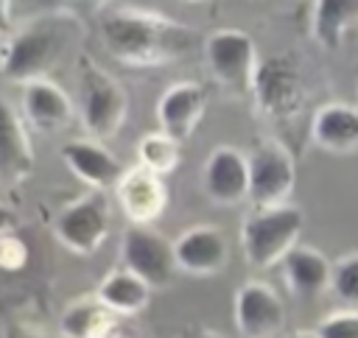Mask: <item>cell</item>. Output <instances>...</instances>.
<instances>
[{"label": "cell", "instance_id": "obj_1", "mask_svg": "<svg viewBox=\"0 0 358 338\" xmlns=\"http://www.w3.org/2000/svg\"><path fill=\"white\" fill-rule=\"evenodd\" d=\"M101 42L126 67H162L187 56L199 36L190 25L168 14L123 6L101 17Z\"/></svg>", "mask_w": 358, "mask_h": 338}, {"label": "cell", "instance_id": "obj_2", "mask_svg": "<svg viewBox=\"0 0 358 338\" xmlns=\"http://www.w3.org/2000/svg\"><path fill=\"white\" fill-rule=\"evenodd\" d=\"M73 31L76 22L67 14H50L28 22L8 39L0 73L17 84L48 78V73L59 64L62 53L67 50Z\"/></svg>", "mask_w": 358, "mask_h": 338}, {"label": "cell", "instance_id": "obj_3", "mask_svg": "<svg viewBox=\"0 0 358 338\" xmlns=\"http://www.w3.org/2000/svg\"><path fill=\"white\" fill-rule=\"evenodd\" d=\"M305 215L296 204L252 207L241 223V251L252 268H271L296 246Z\"/></svg>", "mask_w": 358, "mask_h": 338}, {"label": "cell", "instance_id": "obj_4", "mask_svg": "<svg viewBox=\"0 0 358 338\" xmlns=\"http://www.w3.org/2000/svg\"><path fill=\"white\" fill-rule=\"evenodd\" d=\"M129 115V95L120 81L90 56L78 61V120L92 140H112Z\"/></svg>", "mask_w": 358, "mask_h": 338}, {"label": "cell", "instance_id": "obj_5", "mask_svg": "<svg viewBox=\"0 0 358 338\" xmlns=\"http://www.w3.org/2000/svg\"><path fill=\"white\" fill-rule=\"evenodd\" d=\"M204 61L210 75L235 98L252 92L257 70L255 39L241 28H218L204 36Z\"/></svg>", "mask_w": 358, "mask_h": 338}, {"label": "cell", "instance_id": "obj_6", "mask_svg": "<svg viewBox=\"0 0 358 338\" xmlns=\"http://www.w3.org/2000/svg\"><path fill=\"white\" fill-rule=\"evenodd\" d=\"M252 95H255L257 109L266 117L277 123L294 120L305 106V81H302L296 59L288 53H277V56L257 61Z\"/></svg>", "mask_w": 358, "mask_h": 338}, {"label": "cell", "instance_id": "obj_7", "mask_svg": "<svg viewBox=\"0 0 358 338\" xmlns=\"http://www.w3.org/2000/svg\"><path fill=\"white\" fill-rule=\"evenodd\" d=\"M249 165V204L274 207L285 204L296 184L294 156L277 137H257L246 154Z\"/></svg>", "mask_w": 358, "mask_h": 338}, {"label": "cell", "instance_id": "obj_8", "mask_svg": "<svg viewBox=\"0 0 358 338\" xmlns=\"http://www.w3.org/2000/svg\"><path fill=\"white\" fill-rule=\"evenodd\" d=\"M112 226V210L103 190H90L81 198L62 207L53 221L56 240L78 257H90L101 249Z\"/></svg>", "mask_w": 358, "mask_h": 338}, {"label": "cell", "instance_id": "obj_9", "mask_svg": "<svg viewBox=\"0 0 358 338\" xmlns=\"http://www.w3.org/2000/svg\"><path fill=\"white\" fill-rule=\"evenodd\" d=\"M120 260H123V268L137 274L151 291H162L173 285L179 274V265L173 257V240L151 229V223H131L123 232Z\"/></svg>", "mask_w": 358, "mask_h": 338}, {"label": "cell", "instance_id": "obj_10", "mask_svg": "<svg viewBox=\"0 0 358 338\" xmlns=\"http://www.w3.org/2000/svg\"><path fill=\"white\" fill-rule=\"evenodd\" d=\"M285 324V304L266 282H243L235 291V327L243 338H274Z\"/></svg>", "mask_w": 358, "mask_h": 338}, {"label": "cell", "instance_id": "obj_11", "mask_svg": "<svg viewBox=\"0 0 358 338\" xmlns=\"http://www.w3.org/2000/svg\"><path fill=\"white\" fill-rule=\"evenodd\" d=\"M201 187L213 204L238 207L249 201V165L246 154L235 145H218L210 151L201 168Z\"/></svg>", "mask_w": 358, "mask_h": 338}, {"label": "cell", "instance_id": "obj_12", "mask_svg": "<svg viewBox=\"0 0 358 338\" xmlns=\"http://www.w3.org/2000/svg\"><path fill=\"white\" fill-rule=\"evenodd\" d=\"M115 198L131 223H154L157 218H162L168 207L165 176L143 165H134L123 170L120 179L115 182Z\"/></svg>", "mask_w": 358, "mask_h": 338}, {"label": "cell", "instance_id": "obj_13", "mask_svg": "<svg viewBox=\"0 0 358 338\" xmlns=\"http://www.w3.org/2000/svg\"><path fill=\"white\" fill-rule=\"evenodd\" d=\"M173 257L179 271L190 277H213L229 263L227 235L213 223H196L173 240Z\"/></svg>", "mask_w": 358, "mask_h": 338}, {"label": "cell", "instance_id": "obj_14", "mask_svg": "<svg viewBox=\"0 0 358 338\" xmlns=\"http://www.w3.org/2000/svg\"><path fill=\"white\" fill-rule=\"evenodd\" d=\"M207 109V89L199 81H176L157 101V123L159 131L185 142Z\"/></svg>", "mask_w": 358, "mask_h": 338}, {"label": "cell", "instance_id": "obj_15", "mask_svg": "<svg viewBox=\"0 0 358 338\" xmlns=\"http://www.w3.org/2000/svg\"><path fill=\"white\" fill-rule=\"evenodd\" d=\"M22 115L28 120V126H34L42 134H53L62 131L64 126H70L76 109L70 95L50 78H34L28 84H22Z\"/></svg>", "mask_w": 358, "mask_h": 338}, {"label": "cell", "instance_id": "obj_16", "mask_svg": "<svg viewBox=\"0 0 358 338\" xmlns=\"http://www.w3.org/2000/svg\"><path fill=\"white\" fill-rule=\"evenodd\" d=\"M62 159L70 168L73 176H78L84 184H90L92 190H106L115 187V182L123 173L120 159L101 142L92 137H81V140H70L62 145Z\"/></svg>", "mask_w": 358, "mask_h": 338}, {"label": "cell", "instance_id": "obj_17", "mask_svg": "<svg viewBox=\"0 0 358 338\" xmlns=\"http://www.w3.org/2000/svg\"><path fill=\"white\" fill-rule=\"evenodd\" d=\"M285 285L296 299H316L330 288L333 263L313 246H294L282 257Z\"/></svg>", "mask_w": 358, "mask_h": 338}, {"label": "cell", "instance_id": "obj_18", "mask_svg": "<svg viewBox=\"0 0 358 338\" xmlns=\"http://www.w3.org/2000/svg\"><path fill=\"white\" fill-rule=\"evenodd\" d=\"M36 154L31 148L25 123L8 101L0 98V176L8 182H22L34 173Z\"/></svg>", "mask_w": 358, "mask_h": 338}, {"label": "cell", "instance_id": "obj_19", "mask_svg": "<svg viewBox=\"0 0 358 338\" xmlns=\"http://www.w3.org/2000/svg\"><path fill=\"white\" fill-rule=\"evenodd\" d=\"M310 140L330 154L358 151V109L350 103H324L313 112Z\"/></svg>", "mask_w": 358, "mask_h": 338}, {"label": "cell", "instance_id": "obj_20", "mask_svg": "<svg viewBox=\"0 0 358 338\" xmlns=\"http://www.w3.org/2000/svg\"><path fill=\"white\" fill-rule=\"evenodd\" d=\"M95 296L115 316H134L148 304L151 288L137 274H131L129 268H115L101 279Z\"/></svg>", "mask_w": 358, "mask_h": 338}, {"label": "cell", "instance_id": "obj_21", "mask_svg": "<svg viewBox=\"0 0 358 338\" xmlns=\"http://www.w3.org/2000/svg\"><path fill=\"white\" fill-rule=\"evenodd\" d=\"M59 330L64 338H115L117 335V321L109 307L92 299H78L73 302L59 321Z\"/></svg>", "mask_w": 358, "mask_h": 338}, {"label": "cell", "instance_id": "obj_22", "mask_svg": "<svg viewBox=\"0 0 358 338\" xmlns=\"http://www.w3.org/2000/svg\"><path fill=\"white\" fill-rule=\"evenodd\" d=\"M352 22H358V0H313L310 34L322 47H341L344 34Z\"/></svg>", "mask_w": 358, "mask_h": 338}, {"label": "cell", "instance_id": "obj_23", "mask_svg": "<svg viewBox=\"0 0 358 338\" xmlns=\"http://www.w3.org/2000/svg\"><path fill=\"white\" fill-rule=\"evenodd\" d=\"M182 162V142L173 140L171 134L165 131H148L140 137L137 142V165L159 173V176H168L176 170V165Z\"/></svg>", "mask_w": 358, "mask_h": 338}, {"label": "cell", "instance_id": "obj_24", "mask_svg": "<svg viewBox=\"0 0 358 338\" xmlns=\"http://www.w3.org/2000/svg\"><path fill=\"white\" fill-rule=\"evenodd\" d=\"M330 291H333L341 302L358 304V251H350V254H344L341 260L333 263Z\"/></svg>", "mask_w": 358, "mask_h": 338}, {"label": "cell", "instance_id": "obj_25", "mask_svg": "<svg viewBox=\"0 0 358 338\" xmlns=\"http://www.w3.org/2000/svg\"><path fill=\"white\" fill-rule=\"evenodd\" d=\"M319 338H358V310H336L316 327Z\"/></svg>", "mask_w": 358, "mask_h": 338}, {"label": "cell", "instance_id": "obj_26", "mask_svg": "<svg viewBox=\"0 0 358 338\" xmlns=\"http://www.w3.org/2000/svg\"><path fill=\"white\" fill-rule=\"evenodd\" d=\"M25 257H28L25 243H22L14 232H3V235H0V268L17 271V268L25 265Z\"/></svg>", "mask_w": 358, "mask_h": 338}, {"label": "cell", "instance_id": "obj_27", "mask_svg": "<svg viewBox=\"0 0 358 338\" xmlns=\"http://www.w3.org/2000/svg\"><path fill=\"white\" fill-rule=\"evenodd\" d=\"M3 338H53V335L39 332V330H31V327H22V324H14V327L6 330ZM62 338H64V335H62Z\"/></svg>", "mask_w": 358, "mask_h": 338}, {"label": "cell", "instance_id": "obj_28", "mask_svg": "<svg viewBox=\"0 0 358 338\" xmlns=\"http://www.w3.org/2000/svg\"><path fill=\"white\" fill-rule=\"evenodd\" d=\"M3 232H14V212L6 204H0V235Z\"/></svg>", "mask_w": 358, "mask_h": 338}, {"label": "cell", "instance_id": "obj_29", "mask_svg": "<svg viewBox=\"0 0 358 338\" xmlns=\"http://www.w3.org/2000/svg\"><path fill=\"white\" fill-rule=\"evenodd\" d=\"M179 338H224V335L215 332V330H201V327H196V330H185Z\"/></svg>", "mask_w": 358, "mask_h": 338}, {"label": "cell", "instance_id": "obj_30", "mask_svg": "<svg viewBox=\"0 0 358 338\" xmlns=\"http://www.w3.org/2000/svg\"><path fill=\"white\" fill-rule=\"evenodd\" d=\"M8 20H11V0H0V28L3 31H6Z\"/></svg>", "mask_w": 358, "mask_h": 338}, {"label": "cell", "instance_id": "obj_31", "mask_svg": "<svg viewBox=\"0 0 358 338\" xmlns=\"http://www.w3.org/2000/svg\"><path fill=\"white\" fill-rule=\"evenodd\" d=\"M285 338H319V332L316 330H296V332H291Z\"/></svg>", "mask_w": 358, "mask_h": 338}, {"label": "cell", "instance_id": "obj_32", "mask_svg": "<svg viewBox=\"0 0 358 338\" xmlns=\"http://www.w3.org/2000/svg\"><path fill=\"white\" fill-rule=\"evenodd\" d=\"M6 47H8V39H6V34L0 28V67H3V59H6Z\"/></svg>", "mask_w": 358, "mask_h": 338}, {"label": "cell", "instance_id": "obj_33", "mask_svg": "<svg viewBox=\"0 0 358 338\" xmlns=\"http://www.w3.org/2000/svg\"><path fill=\"white\" fill-rule=\"evenodd\" d=\"M187 3H201V0H187Z\"/></svg>", "mask_w": 358, "mask_h": 338}]
</instances>
